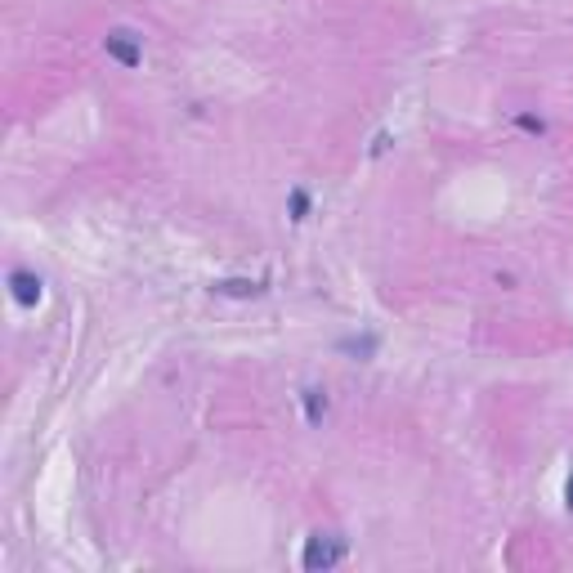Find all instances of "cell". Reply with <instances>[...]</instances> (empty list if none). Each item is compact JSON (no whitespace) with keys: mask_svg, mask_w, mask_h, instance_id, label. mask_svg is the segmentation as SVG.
I'll return each mask as SVG.
<instances>
[{"mask_svg":"<svg viewBox=\"0 0 573 573\" xmlns=\"http://www.w3.org/2000/svg\"><path fill=\"white\" fill-rule=\"evenodd\" d=\"M305 215H309V193L296 188V193H292V220H305Z\"/></svg>","mask_w":573,"mask_h":573,"instance_id":"obj_6","label":"cell"},{"mask_svg":"<svg viewBox=\"0 0 573 573\" xmlns=\"http://www.w3.org/2000/svg\"><path fill=\"white\" fill-rule=\"evenodd\" d=\"M520 130H529V134H542V130H546V126H542V121H538V117H520Z\"/></svg>","mask_w":573,"mask_h":573,"instance_id":"obj_7","label":"cell"},{"mask_svg":"<svg viewBox=\"0 0 573 573\" xmlns=\"http://www.w3.org/2000/svg\"><path fill=\"white\" fill-rule=\"evenodd\" d=\"M215 292H220V296H260V292H264V282H247V278H225V282H215Z\"/></svg>","mask_w":573,"mask_h":573,"instance_id":"obj_4","label":"cell"},{"mask_svg":"<svg viewBox=\"0 0 573 573\" xmlns=\"http://www.w3.org/2000/svg\"><path fill=\"white\" fill-rule=\"evenodd\" d=\"M103 50H108V58H117L121 67H139V63H143V45H139V36L126 32V27L108 32V36H103Z\"/></svg>","mask_w":573,"mask_h":573,"instance_id":"obj_2","label":"cell"},{"mask_svg":"<svg viewBox=\"0 0 573 573\" xmlns=\"http://www.w3.org/2000/svg\"><path fill=\"white\" fill-rule=\"evenodd\" d=\"M340 560H345V538H336V533H314V538L305 542V569H309V573L332 569V564H340Z\"/></svg>","mask_w":573,"mask_h":573,"instance_id":"obj_1","label":"cell"},{"mask_svg":"<svg viewBox=\"0 0 573 573\" xmlns=\"http://www.w3.org/2000/svg\"><path fill=\"white\" fill-rule=\"evenodd\" d=\"M323 412H327V399H323V390H305V416L318 425V421H323Z\"/></svg>","mask_w":573,"mask_h":573,"instance_id":"obj_5","label":"cell"},{"mask_svg":"<svg viewBox=\"0 0 573 573\" xmlns=\"http://www.w3.org/2000/svg\"><path fill=\"white\" fill-rule=\"evenodd\" d=\"M564 501H569V511H573V475H569V484H564Z\"/></svg>","mask_w":573,"mask_h":573,"instance_id":"obj_8","label":"cell"},{"mask_svg":"<svg viewBox=\"0 0 573 573\" xmlns=\"http://www.w3.org/2000/svg\"><path fill=\"white\" fill-rule=\"evenodd\" d=\"M10 292H14L19 305H36V301H41V278L27 273V269H14V273H10Z\"/></svg>","mask_w":573,"mask_h":573,"instance_id":"obj_3","label":"cell"}]
</instances>
